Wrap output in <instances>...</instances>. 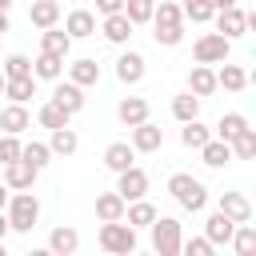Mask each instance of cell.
Segmentation results:
<instances>
[{"mask_svg": "<svg viewBox=\"0 0 256 256\" xmlns=\"http://www.w3.org/2000/svg\"><path fill=\"white\" fill-rule=\"evenodd\" d=\"M8 8H12V0H0V12H8Z\"/></svg>", "mask_w": 256, "mask_h": 256, "instance_id": "50", "label": "cell"}, {"mask_svg": "<svg viewBox=\"0 0 256 256\" xmlns=\"http://www.w3.org/2000/svg\"><path fill=\"white\" fill-rule=\"evenodd\" d=\"M200 160H204L208 168H228V164H232V144L220 140V136H212V140L200 148Z\"/></svg>", "mask_w": 256, "mask_h": 256, "instance_id": "25", "label": "cell"}, {"mask_svg": "<svg viewBox=\"0 0 256 256\" xmlns=\"http://www.w3.org/2000/svg\"><path fill=\"white\" fill-rule=\"evenodd\" d=\"M68 80L80 84V88H92V84H100V64L92 56H80V60L68 64Z\"/></svg>", "mask_w": 256, "mask_h": 256, "instance_id": "17", "label": "cell"}, {"mask_svg": "<svg viewBox=\"0 0 256 256\" xmlns=\"http://www.w3.org/2000/svg\"><path fill=\"white\" fill-rule=\"evenodd\" d=\"M32 76H36V80H60V76H64V60L52 56V52H40V56L32 60Z\"/></svg>", "mask_w": 256, "mask_h": 256, "instance_id": "31", "label": "cell"}, {"mask_svg": "<svg viewBox=\"0 0 256 256\" xmlns=\"http://www.w3.org/2000/svg\"><path fill=\"white\" fill-rule=\"evenodd\" d=\"M0 72H4V80H12V76H32V60H28L24 52H12V56L0 64Z\"/></svg>", "mask_w": 256, "mask_h": 256, "instance_id": "41", "label": "cell"}, {"mask_svg": "<svg viewBox=\"0 0 256 256\" xmlns=\"http://www.w3.org/2000/svg\"><path fill=\"white\" fill-rule=\"evenodd\" d=\"M40 52H52V56L68 60V52H72V36L60 32L56 24H52V28H40Z\"/></svg>", "mask_w": 256, "mask_h": 256, "instance_id": "16", "label": "cell"}, {"mask_svg": "<svg viewBox=\"0 0 256 256\" xmlns=\"http://www.w3.org/2000/svg\"><path fill=\"white\" fill-rule=\"evenodd\" d=\"M216 88H224V92H244V88H248V72H244L240 64L220 60V68H216Z\"/></svg>", "mask_w": 256, "mask_h": 256, "instance_id": "18", "label": "cell"}, {"mask_svg": "<svg viewBox=\"0 0 256 256\" xmlns=\"http://www.w3.org/2000/svg\"><path fill=\"white\" fill-rule=\"evenodd\" d=\"M100 32H104V40L108 44H116V48H124L128 40H132V32H136V24L124 16V12H112V16H104V24H100Z\"/></svg>", "mask_w": 256, "mask_h": 256, "instance_id": "9", "label": "cell"}, {"mask_svg": "<svg viewBox=\"0 0 256 256\" xmlns=\"http://www.w3.org/2000/svg\"><path fill=\"white\" fill-rule=\"evenodd\" d=\"M228 244H232V252H236V256H252V252H256V228H252L248 220H244V224H236V232H232V240H228Z\"/></svg>", "mask_w": 256, "mask_h": 256, "instance_id": "35", "label": "cell"}, {"mask_svg": "<svg viewBox=\"0 0 256 256\" xmlns=\"http://www.w3.org/2000/svg\"><path fill=\"white\" fill-rule=\"evenodd\" d=\"M24 128H32V116H28V108L24 104H8L4 112H0V132H8V136H20Z\"/></svg>", "mask_w": 256, "mask_h": 256, "instance_id": "20", "label": "cell"}, {"mask_svg": "<svg viewBox=\"0 0 256 256\" xmlns=\"http://www.w3.org/2000/svg\"><path fill=\"white\" fill-rule=\"evenodd\" d=\"M64 32H68L72 40H88V36H96V16H92L88 8H72V12L64 16Z\"/></svg>", "mask_w": 256, "mask_h": 256, "instance_id": "13", "label": "cell"}, {"mask_svg": "<svg viewBox=\"0 0 256 256\" xmlns=\"http://www.w3.org/2000/svg\"><path fill=\"white\" fill-rule=\"evenodd\" d=\"M96 220H124V196L116 188L96 196Z\"/></svg>", "mask_w": 256, "mask_h": 256, "instance_id": "29", "label": "cell"}, {"mask_svg": "<svg viewBox=\"0 0 256 256\" xmlns=\"http://www.w3.org/2000/svg\"><path fill=\"white\" fill-rule=\"evenodd\" d=\"M148 24H184L180 0H156V4H152V20H148Z\"/></svg>", "mask_w": 256, "mask_h": 256, "instance_id": "36", "label": "cell"}, {"mask_svg": "<svg viewBox=\"0 0 256 256\" xmlns=\"http://www.w3.org/2000/svg\"><path fill=\"white\" fill-rule=\"evenodd\" d=\"M8 192H12V188H8V184H4V180H0V208H4V204H8Z\"/></svg>", "mask_w": 256, "mask_h": 256, "instance_id": "48", "label": "cell"}, {"mask_svg": "<svg viewBox=\"0 0 256 256\" xmlns=\"http://www.w3.org/2000/svg\"><path fill=\"white\" fill-rule=\"evenodd\" d=\"M36 176H40V172H36L28 160H20V156L4 164V184H8L12 192H20V188H32V184H36Z\"/></svg>", "mask_w": 256, "mask_h": 256, "instance_id": "12", "label": "cell"}, {"mask_svg": "<svg viewBox=\"0 0 256 256\" xmlns=\"http://www.w3.org/2000/svg\"><path fill=\"white\" fill-rule=\"evenodd\" d=\"M212 20H216V32H220V36H228V40H236V36H244V32H248V12H244L240 4L216 8V12H212Z\"/></svg>", "mask_w": 256, "mask_h": 256, "instance_id": "6", "label": "cell"}, {"mask_svg": "<svg viewBox=\"0 0 256 256\" xmlns=\"http://www.w3.org/2000/svg\"><path fill=\"white\" fill-rule=\"evenodd\" d=\"M188 92H196L200 100L212 96V92H216V68H212V64H192V72H188Z\"/></svg>", "mask_w": 256, "mask_h": 256, "instance_id": "19", "label": "cell"}, {"mask_svg": "<svg viewBox=\"0 0 256 256\" xmlns=\"http://www.w3.org/2000/svg\"><path fill=\"white\" fill-rule=\"evenodd\" d=\"M144 72H148V60L140 56V52H120V60H116V80L120 84H140L144 80Z\"/></svg>", "mask_w": 256, "mask_h": 256, "instance_id": "10", "label": "cell"}, {"mask_svg": "<svg viewBox=\"0 0 256 256\" xmlns=\"http://www.w3.org/2000/svg\"><path fill=\"white\" fill-rule=\"evenodd\" d=\"M8 232H12V228H8V216H4V208H0V240H4Z\"/></svg>", "mask_w": 256, "mask_h": 256, "instance_id": "46", "label": "cell"}, {"mask_svg": "<svg viewBox=\"0 0 256 256\" xmlns=\"http://www.w3.org/2000/svg\"><path fill=\"white\" fill-rule=\"evenodd\" d=\"M124 220H128L132 228H148V224L156 220V204H148L144 196H140V200H128V204H124Z\"/></svg>", "mask_w": 256, "mask_h": 256, "instance_id": "30", "label": "cell"}, {"mask_svg": "<svg viewBox=\"0 0 256 256\" xmlns=\"http://www.w3.org/2000/svg\"><path fill=\"white\" fill-rule=\"evenodd\" d=\"M232 232H236V220H232V216H224L220 208L204 220V236H208L216 248H220V244H228V240H232Z\"/></svg>", "mask_w": 256, "mask_h": 256, "instance_id": "15", "label": "cell"}, {"mask_svg": "<svg viewBox=\"0 0 256 256\" xmlns=\"http://www.w3.org/2000/svg\"><path fill=\"white\" fill-rule=\"evenodd\" d=\"M116 116H120L124 128H132V124H140V120L152 116V104H148L144 96H124V100L116 104Z\"/></svg>", "mask_w": 256, "mask_h": 256, "instance_id": "14", "label": "cell"}, {"mask_svg": "<svg viewBox=\"0 0 256 256\" xmlns=\"http://www.w3.org/2000/svg\"><path fill=\"white\" fill-rule=\"evenodd\" d=\"M220 212L232 216L236 224H244V220H252V200L244 192H220Z\"/></svg>", "mask_w": 256, "mask_h": 256, "instance_id": "22", "label": "cell"}, {"mask_svg": "<svg viewBox=\"0 0 256 256\" xmlns=\"http://www.w3.org/2000/svg\"><path fill=\"white\" fill-rule=\"evenodd\" d=\"M4 216H8V228H12V232H32L36 220H40V200H36V192H32V188L8 192Z\"/></svg>", "mask_w": 256, "mask_h": 256, "instance_id": "2", "label": "cell"}, {"mask_svg": "<svg viewBox=\"0 0 256 256\" xmlns=\"http://www.w3.org/2000/svg\"><path fill=\"white\" fill-rule=\"evenodd\" d=\"M180 12H184V20H192V24H208L216 8H212L208 0H184V4H180Z\"/></svg>", "mask_w": 256, "mask_h": 256, "instance_id": "40", "label": "cell"}, {"mask_svg": "<svg viewBox=\"0 0 256 256\" xmlns=\"http://www.w3.org/2000/svg\"><path fill=\"white\" fill-rule=\"evenodd\" d=\"M132 164H136V148H132L128 140H116V144H108V148H104V168L124 172V168H132Z\"/></svg>", "mask_w": 256, "mask_h": 256, "instance_id": "21", "label": "cell"}, {"mask_svg": "<svg viewBox=\"0 0 256 256\" xmlns=\"http://www.w3.org/2000/svg\"><path fill=\"white\" fill-rule=\"evenodd\" d=\"M116 192L124 196V204L128 200H140V196H148V172L144 168H124V172H116Z\"/></svg>", "mask_w": 256, "mask_h": 256, "instance_id": "8", "label": "cell"}, {"mask_svg": "<svg viewBox=\"0 0 256 256\" xmlns=\"http://www.w3.org/2000/svg\"><path fill=\"white\" fill-rule=\"evenodd\" d=\"M100 248L104 252H112V256H132L136 252V228L132 224H124V220H100Z\"/></svg>", "mask_w": 256, "mask_h": 256, "instance_id": "3", "label": "cell"}, {"mask_svg": "<svg viewBox=\"0 0 256 256\" xmlns=\"http://www.w3.org/2000/svg\"><path fill=\"white\" fill-rule=\"evenodd\" d=\"M4 96L16 100V104H28L36 96V76H12V80H4Z\"/></svg>", "mask_w": 256, "mask_h": 256, "instance_id": "32", "label": "cell"}, {"mask_svg": "<svg viewBox=\"0 0 256 256\" xmlns=\"http://www.w3.org/2000/svg\"><path fill=\"white\" fill-rule=\"evenodd\" d=\"M232 160H256V128H244L232 140Z\"/></svg>", "mask_w": 256, "mask_h": 256, "instance_id": "38", "label": "cell"}, {"mask_svg": "<svg viewBox=\"0 0 256 256\" xmlns=\"http://www.w3.org/2000/svg\"><path fill=\"white\" fill-rule=\"evenodd\" d=\"M208 140H212V128H208V124H200V116L184 120V128H180V144H184V148L200 152V148H204Z\"/></svg>", "mask_w": 256, "mask_h": 256, "instance_id": "24", "label": "cell"}, {"mask_svg": "<svg viewBox=\"0 0 256 256\" xmlns=\"http://www.w3.org/2000/svg\"><path fill=\"white\" fill-rule=\"evenodd\" d=\"M152 4H156V0H152Z\"/></svg>", "mask_w": 256, "mask_h": 256, "instance_id": "53", "label": "cell"}, {"mask_svg": "<svg viewBox=\"0 0 256 256\" xmlns=\"http://www.w3.org/2000/svg\"><path fill=\"white\" fill-rule=\"evenodd\" d=\"M20 160H28L36 172H44V168L52 164V148H48L44 140H28V144H20Z\"/></svg>", "mask_w": 256, "mask_h": 256, "instance_id": "33", "label": "cell"}, {"mask_svg": "<svg viewBox=\"0 0 256 256\" xmlns=\"http://www.w3.org/2000/svg\"><path fill=\"white\" fill-rule=\"evenodd\" d=\"M48 148H52V156H72V152L80 148V136L72 132V124H64V128H52V136H48Z\"/></svg>", "mask_w": 256, "mask_h": 256, "instance_id": "28", "label": "cell"}, {"mask_svg": "<svg viewBox=\"0 0 256 256\" xmlns=\"http://www.w3.org/2000/svg\"><path fill=\"white\" fill-rule=\"evenodd\" d=\"M124 16L140 28V24H148L152 20V0H124Z\"/></svg>", "mask_w": 256, "mask_h": 256, "instance_id": "42", "label": "cell"}, {"mask_svg": "<svg viewBox=\"0 0 256 256\" xmlns=\"http://www.w3.org/2000/svg\"><path fill=\"white\" fill-rule=\"evenodd\" d=\"M8 28H12V20H8V12H0V36H4Z\"/></svg>", "mask_w": 256, "mask_h": 256, "instance_id": "47", "label": "cell"}, {"mask_svg": "<svg viewBox=\"0 0 256 256\" xmlns=\"http://www.w3.org/2000/svg\"><path fill=\"white\" fill-rule=\"evenodd\" d=\"M172 116L184 124V120H192V116H200V96L196 92H180V96H172Z\"/></svg>", "mask_w": 256, "mask_h": 256, "instance_id": "37", "label": "cell"}, {"mask_svg": "<svg viewBox=\"0 0 256 256\" xmlns=\"http://www.w3.org/2000/svg\"><path fill=\"white\" fill-rule=\"evenodd\" d=\"M168 196H172L184 212H204V208H208V188H204V180H196L192 172H172V176H168Z\"/></svg>", "mask_w": 256, "mask_h": 256, "instance_id": "1", "label": "cell"}, {"mask_svg": "<svg viewBox=\"0 0 256 256\" xmlns=\"http://www.w3.org/2000/svg\"><path fill=\"white\" fill-rule=\"evenodd\" d=\"M76 248H80V232H76V228L60 224V228L48 232V252H56V256H72Z\"/></svg>", "mask_w": 256, "mask_h": 256, "instance_id": "23", "label": "cell"}, {"mask_svg": "<svg viewBox=\"0 0 256 256\" xmlns=\"http://www.w3.org/2000/svg\"><path fill=\"white\" fill-rule=\"evenodd\" d=\"M96 12H100V16H112V12H124V0H96Z\"/></svg>", "mask_w": 256, "mask_h": 256, "instance_id": "45", "label": "cell"}, {"mask_svg": "<svg viewBox=\"0 0 256 256\" xmlns=\"http://www.w3.org/2000/svg\"><path fill=\"white\" fill-rule=\"evenodd\" d=\"M212 8H228V4H240V0H208Z\"/></svg>", "mask_w": 256, "mask_h": 256, "instance_id": "49", "label": "cell"}, {"mask_svg": "<svg viewBox=\"0 0 256 256\" xmlns=\"http://www.w3.org/2000/svg\"><path fill=\"white\" fill-rule=\"evenodd\" d=\"M148 228H152V248H156V256H180L184 228H180L176 216H160V212H156V220H152Z\"/></svg>", "mask_w": 256, "mask_h": 256, "instance_id": "4", "label": "cell"}, {"mask_svg": "<svg viewBox=\"0 0 256 256\" xmlns=\"http://www.w3.org/2000/svg\"><path fill=\"white\" fill-rule=\"evenodd\" d=\"M228 52H232V40L220 36V32H204L192 44V60L196 64H220V60H228Z\"/></svg>", "mask_w": 256, "mask_h": 256, "instance_id": "5", "label": "cell"}, {"mask_svg": "<svg viewBox=\"0 0 256 256\" xmlns=\"http://www.w3.org/2000/svg\"><path fill=\"white\" fill-rule=\"evenodd\" d=\"M0 96H4V72H0Z\"/></svg>", "mask_w": 256, "mask_h": 256, "instance_id": "51", "label": "cell"}, {"mask_svg": "<svg viewBox=\"0 0 256 256\" xmlns=\"http://www.w3.org/2000/svg\"><path fill=\"white\" fill-rule=\"evenodd\" d=\"M156 32H152V40L160 44V48H176L180 40H184V24H152Z\"/></svg>", "mask_w": 256, "mask_h": 256, "instance_id": "39", "label": "cell"}, {"mask_svg": "<svg viewBox=\"0 0 256 256\" xmlns=\"http://www.w3.org/2000/svg\"><path fill=\"white\" fill-rule=\"evenodd\" d=\"M136 152H160L164 148V128L160 124H152V116L148 120H140V124H132V140H128Z\"/></svg>", "mask_w": 256, "mask_h": 256, "instance_id": "7", "label": "cell"}, {"mask_svg": "<svg viewBox=\"0 0 256 256\" xmlns=\"http://www.w3.org/2000/svg\"><path fill=\"white\" fill-rule=\"evenodd\" d=\"M0 256H4V240H0Z\"/></svg>", "mask_w": 256, "mask_h": 256, "instance_id": "52", "label": "cell"}, {"mask_svg": "<svg viewBox=\"0 0 256 256\" xmlns=\"http://www.w3.org/2000/svg\"><path fill=\"white\" fill-rule=\"evenodd\" d=\"M20 156V136H0V164H8V160H16Z\"/></svg>", "mask_w": 256, "mask_h": 256, "instance_id": "44", "label": "cell"}, {"mask_svg": "<svg viewBox=\"0 0 256 256\" xmlns=\"http://www.w3.org/2000/svg\"><path fill=\"white\" fill-rule=\"evenodd\" d=\"M36 120H40V124L52 132V128H64V124H72V112H64L56 100H44V104H40V112H36Z\"/></svg>", "mask_w": 256, "mask_h": 256, "instance_id": "34", "label": "cell"}, {"mask_svg": "<svg viewBox=\"0 0 256 256\" xmlns=\"http://www.w3.org/2000/svg\"><path fill=\"white\" fill-rule=\"evenodd\" d=\"M52 100H56L64 112H72V116H76V112H84V100H88V96H84V88H80V84H72V80H56Z\"/></svg>", "mask_w": 256, "mask_h": 256, "instance_id": "11", "label": "cell"}, {"mask_svg": "<svg viewBox=\"0 0 256 256\" xmlns=\"http://www.w3.org/2000/svg\"><path fill=\"white\" fill-rule=\"evenodd\" d=\"M28 20L36 28H52V24H60V4L56 0H32L28 4Z\"/></svg>", "mask_w": 256, "mask_h": 256, "instance_id": "26", "label": "cell"}, {"mask_svg": "<svg viewBox=\"0 0 256 256\" xmlns=\"http://www.w3.org/2000/svg\"><path fill=\"white\" fill-rule=\"evenodd\" d=\"M244 128H248V116H244V112H224V116L216 120L212 136H220V140H228V144H232V140H236Z\"/></svg>", "mask_w": 256, "mask_h": 256, "instance_id": "27", "label": "cell"}, {"mask_svg": "<svg viewBox=\"0 0 256 256\" xmlns=\"http://www.w3.org/2000/svg\"><path fill=\"white\" fill-rule=\"evenodd\" d=\"M180 252H188V256H212L216 244L208 236H188V240H180Z\"/></svg>", "mask_w": 256, "mask_h": 256, "instance_id": "43", "label": "cell"}]
</instances>
